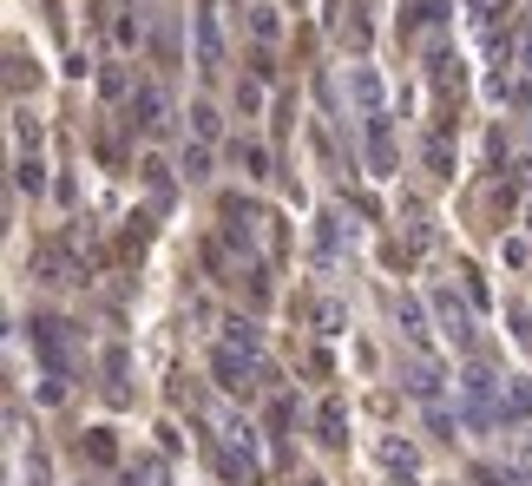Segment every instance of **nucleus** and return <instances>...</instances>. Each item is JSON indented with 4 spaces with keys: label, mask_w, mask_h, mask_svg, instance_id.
<instances>
[{
    "label": "nucleus",
    "mask_w": 532,
    "mask_h": 486,
    "mask_svg": "<svg viewBox=\"0 0 532 486\" xmlns=\"http://www.w3.org/2000/svg\"><path fill=\"white\" fill-rule=\"evenodd\" d=\"M296 486H322V480H315V474H303V480H296Z\"/></svg>",
    "instance_id": "4be33fe9"
},
{
    "label": "nucleus",
    "mask_w": 532,
    "mask_h": 486,
    "mask_svg": "<svg viewBox=\"0 0 532 486\" xmlns=\"http://www.w3.org/2000/svg\"><path fill=\"white\" fill-rule=\"evenodd\" d=\"M185 171H191V178L210 171V145H191V152H185Z\"/></svg>",
    "instance_id": "f3484780"
},
{
    "label": "nucleus",
    "mask_w": 532,
    "mask_h": 486,
    "mask_svg": "<svg viewBox=\"0 0 532 486\" xmlns=\"http://www.w3.org/2000/svg\"><path fill=\"white\" fill-rule=\"evenodd\" d=\"M434 315H441V329L454 335V348H473V323H467V303H460L454 290H434Z\"/></svg>",
    "instance_id": "20e7f679"
},
{
    "label": "nucleus",
    "mask_w": 532,
    "mask_h": 486,
    "mask_svg": "<svg viewBox=\"0 0 532 486\" xmlns=\"http://www.w3.org/2000/svg\"><path fill=\"white\" fill-rule=\"evenodd\" d=\"M237 106H243V112H257V106H263V92H257V79H243V86H237Z\"/></svg>",
    "instance_id": "aec40b11"
},
{
    "label": "nucleus",
    "mask_w": 532,
    "mask_h": 486,
    "mask_svg": "<svg viewBox=\"0 0 532 486\" xmlns=\"http://www.w3.org/2000/svg\"><path fill=\"white\" fill-rule=\"evenodd\" d=\"M401 388H408V394H421V401H434V394L447 388V375H441L434 362H408V368H401Z\"/></svg>",
    "instance_id": "423d86ee"
},
{
    "label": "nucleus",
    "mask_w": 532,
    "mask_h": 486,
    "mask_svg": "<svg viewBox=\"0 0 532 486\" xmlns=\"http://www.w3.org/2000/svg\"><path fill=\"white\" fill-rule=\"evenodd\" d=\"M473 480H480V486H526V474H512V466H480Z\"/></svg>",
    "instance_id": "dca6fc26"
},
{
    "label": "nucleus",
    "mask_w": 532,
    "mask_h": 486,
    "mask_svg": "<svg viewBox=\"0 0 532 486\" xmlns=\"http://www.w3.org/2000/svg\"><path fill=\"white\" fill-rule=\"evenodd\" d=\"M243 20H250V40H257V46H276V40H282V13H276V7H250Z\"/></svg>",
    "instance_id": "9b49d317"
},
{
    "label": "nucleus",
    "mask_w": 532,
    "mask_h": 486,
    "mask_svg": "<svg viewBox=\"0 0 532 486\" xmlns=\"http://www.w3.org/2000/svg\"><path fill=\"white\" fill-rule=\"evenodd\" d=\"M394 323H401V335L414 348H427V315H421V303H414V296H401V303H394Z\"/></svg>",
    "instance_id": "9d476101"
},
{
    "label": "nucleus",
    "mask_w": 532,
    "mask_h": 486,
    "mask_svg": "<svg viewBox=\"0 0 532 486\" xmlns=\"http://www.w3.org/2000/svg\"><path fill=\"white\" fill-rule=\"evenodd\" d=\"M381 460H388V474H414V460H421V454H414L408 441H394V434H388V441H381Z\"/></svg>",
    "instance_id": "4468645a"
},
{
    "label": "nucleus",
    "mask_w": 532,
    "mask_h": 486,
    "mask_svg": "<svg viewBox=\"0 0 532 486\" xmlns=\"http://www.w3.org/2000/svg\"><path fill=\"white\" fill-rule=\"evenodd\" d=\"M13 139H20V145H33V139H40V125H33L27 112H13Z\"/></svg>",
    "instance_id": "6ab92c4d"
},
{
    "label": "nucleus",
    "mask_w": 532,
    "mask_h": 486,
    "mask_svg": "<svg viewBox=\"0 0 532 486\" xmlns=\"http://www.w3.org/2000/svg\"><path fill=\"white\" fill-rule=\"evenodd\" d=\"M224 342H230V348H243V355H263V329H257V323H243V315H230V323H224Z\"/></svg>",
    "instance_id": "f8f14e48"
},
{
    "label": "nucleus",
    "mask_w": 532,
    "mask_h": 486,
    "mask_svg": "<svg viewBox=\"0 0 532 486\" xmlns=\"http://www.w3.org/2000/svg\"><path fill=\"white\" fill-rule=\"evenodd\" d=\"M218 131H224L218 106H191V145H218Z\"/></svg>",
    "instance_id": "ddd939ff"
},
{
    "label": "nucleus",
    "mask_w": 532,
    "mask_h": 486,
    "mask_svg": "<svg viewBox=\"0 0 532 486\" xmlns=\"http://www.w3.org/2000/svg\"><path fill=\"white\" fill-rule=\"evenodd\" d=\"M348 99H355L361 112H381V79L369 73V66H355V73H348Z\"/></svg>",
    "instance_id": "6e6552de"
},
{
    "label": "nucleus",
    "mask_w": 532,
    "mask_h": 486,
    "mask_svg": "<svg viewBox=\"0 0 532 486\" xmlns=\"http://www.w3.org/2000/svg\"><path fill=\"white\" fill-rule=\"evenodd\" d=\"M197 73L218 79L224 73V33H218V0H204L197 7Z\"/></svg>",
    "instance_id": "f03ea898"
},
{
    "label": "nucleus",
    "mask_w": 532,
    "mask_h": 486,
    "mask_svg": "<svg viewBox=\"0 0 532 486\" xmlns=\"http://www.w3.org/2000/svg\"><path fill=\"white\" fill-rule=\"evenodd\" d=\"M13 178H20V191H40V184H46V171L33 158H20V171H13Z\"/></svg>",
    "instance_id": "a211bd4d"
},
{
    "label": "nucleus",
    "mask_w": 532,
    "mask_h": 486,
    "mask_svg": "<svg viewBox=\"0 0 532 486\" xmlns=\"http://www.w3.org/2000/svg\"><path fill=\"white\" fill-rule=\"evenodd\" d=\"M263 375V368H257V355H237V348H218V381H224V388L230 394H250V381Z\"/></svg>",
    "instance_id": "39448f33"
},
{
    "label": "nucleus",
    "mask_w": 532,
    "mask_h": 486,
    "mask_svg": "<svg viewBox=\"0 0 532 486\" xmlns=\"http://www.w3.org/2000/svg\"><path fill=\"white\" fill-rule=\"evenodd\" d=\"M506 414H512V421H520V414H532V381H526V375L506 381Z\"/></svg>",
    "instance_id": "2eb2a0df"
},
{
    "label": "nucleus",
    "mask_w": 532,
    "mask_h": 486,
    "mask_svg": "<svg viewBox=\"0 0 532 486\" xmlns=\"http://www.w3.org/2000/svg\"><path fill=\"white\" fill-rule=\"evenodd\" d=\"M369 171H375V178L394 171V145H388V119H381V112L369 119Z\"/></svg>",
    "instance_id": "0eeeda50"
},
{
    "label": "nucleus",
    "mask_w": 532,
    "mask_h": 486,
    "mask_svg": "<svg viewBox=\"0 0 532 486\" xmlns=\"http://www.w3.org/2000/svg\"><path fill=\"white\" fill-rule=\"evenodd\" d=\"M460 394H467V421H473V427H493V421H500V408H493L500 381H493L487 362H467V368H460Z\"/></svg>",
    "instance_id": "f257e3e1"
},
{
    "label": "nucleus",
    "mask_w": 532,
    "mask_h": 486,
    "mask_svg": "<svg viewBox=\"0 0 532 486\" xmlns=\"http://www.w3.org/2000/svg\"><path fill=\"white\" fill-rule=\"evenodd\" d=\"M315 434H322V447H342V441H348V414H342V401H322V414H315Z\"/></svg>",
    "instance_id": "1a4fd4ad"
},
{
    "label": "nucleus",
    "mask_w": 532,
    "mask_h": 486,
    "mask_svg": "<svg viewBox=\"0 0 532 486\" xmlns=\"http://www.w3.org/2000/svg\"><path fill=\"white\" fill-rule=\"evenodd\" d=\"M131 131H152V139H164V131H171V119H164V92L158 86H139L131 92Z\"/></svg>",
    "instance_id": "7ed1b4c3"
},
{
    "label": "nucleus",
    "mask_w": 532,
    "mask_h": 486,
    "mask_svg": "<svg viewBox=\"0 0 532 486\" xmlns=\"http://www.w3.org/2000/svg\"><path fill=\"white\" fill-rule=\"evenodd\" d=\"M493 7H500V0H473V13H480V20H493Z\"/></svg>",
    "instance_id": "412c9836"
}]
</instances>
